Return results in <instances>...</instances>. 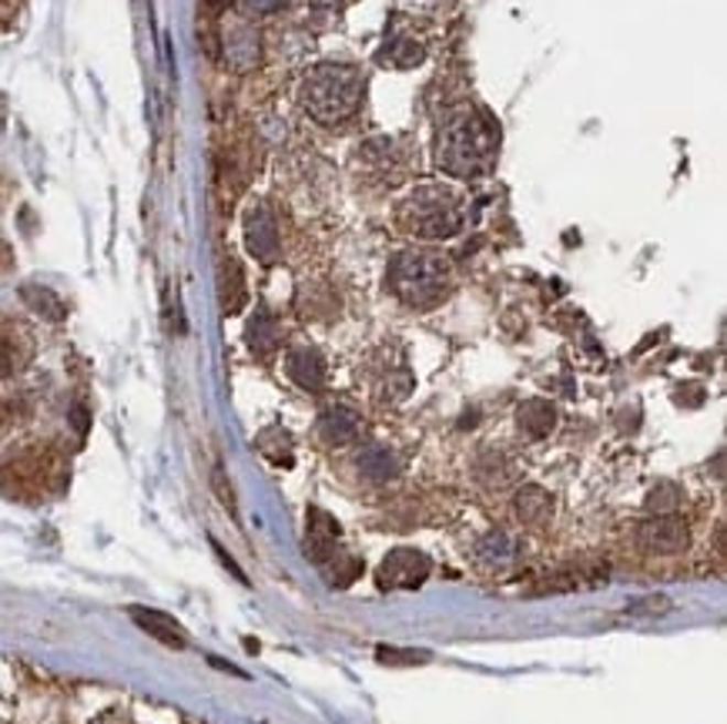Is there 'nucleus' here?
Here are the masks:
<instances>
[{"label": "nucleus", "instance_id": "1", "mask_svg": "<svg viewBox=\"0 0 727 724\" xmlns=\"http://www.w3.org/2000/svg\"><path fill=\"white\" fill-rule=\"evenodd\" d=\"M497 151V131L479 111H459L446 121L436 141L440 169L453 179H473L490 169Z\"/></svg>", "mask_w": 727, "mask_h": 724}, {"label": "nucleus", "instance_id": "2", "mask_svg": "<svg viewBox=\"0 0 727 724\" xmlns=\"http://www.w3.org/2000/svg\"><path fill=\"white\" fill-rule=\"evenodd\" d=\"M366 80L356 67L346 64H326L315 67L302 85V108L318 125H343L349 121L362 105Z\"/></svg>", "mask_w": 727, "mask_h": 724}, {"label": "nucleus", "instance_id": "3", "mask_svg": "<svg viewBox=\"0 0 727 724\" xmlns=\"http://www.w3.org/2000/svg\"><path fill=\"white\" fill-rule=\"evenodd\" d=\"M389 289L413 309H433L449 292V262L423 249L399 252L389 262Z\"/></svg>", "mask_w": 727, "mask_h": 724}, {"label": "nucleus", "instance_id": "4", "mask_svg": "<svg viewBox=\"0 0 727 724\" xmlns=\"http://www.w3.org/2000/svg\"><path fill=\"white\" fill-rule=\"evenodd\" d=\"M399 225L413 238L443 241L463 228V205L443 185H423L399 205Z\"/></svg>", "mask_w": 727, "mask_h": 724}, {"label": "nucleus", "instance_id": "5", "mask_svg": "<svg viewBox=\"0 0 727 724\" xmlns=\"http://www.w3.org/2000/svg\"><path fill=\"white\" fill-rule=\"evenodd\" d=\"M433 571V563L426 553L413 550V547H395L382 556L379 571H376V584L379 591H416L426 584Z\"/></svg>", "mask_w": 727, "mask_h": 724}, {"label": "nucleus", "instance_id": "6", "mask_svg": "<svg viewBox=\"0 0 727 724\" xmlns=\"http://www.w3.org/2000/svg\"><path fill=\"white\" fill-rule=\"evenodd\" d=\"M637 543L648 553H654V556H674V553L687 550L691 527L681 517H674V514L648 517L637 527Z\"/></svg>", "mask_w": 727, "mask_h": 724}, {"label": "nucleus", "instance_id": "7", "mask_svg": "<svg viewBox=\"0 0 727 724\" xmlns=\"http://www.w3.org/2000/svg\"><path fill=\"white\" fill-rule=\"evenodd\" d=\"M246 249L265 266H272L279 259V249H282L279 225H275V215L269 212V205H262V202H256L246 212Z\"/></svg>", "mask_w": 727, "mask_h": 724}, {"label": "nucleus", "instance_id": "8", "mask_svg": "<svg viewBox=\"0 0 727 724\" xmlns=\"http://www.w3.org/2000/svg\"><path fill=\"white\" fill-rule=\"evenodd\" d=\"M339 537H343V530H339V523H336L326 510H318V507L308 510L305 553H308L315 563H329V560L336 556V550H339Z\"/></svg>", "mask_w": 727, "mask_h": 724}, {"label": "nucleus", "instance_id": "9", "mask_svg": "<svg viewBox=\"0 0 727 724\" xmlns=\"http://www.w3.org/2000/svg\"><path fill=\"white\" fill-rule=\"evenodd\" d=\"M128 614H131V620H134L141 630H148L154 640L165 644V648L182 651L185 644H188V634H185L182 624H178L175 617H169V614H161V610H154V607H128Z\"/></svg>", "mask_w": 727, "mask_h": 724}, {"label": "nucleus", "instance_id": "10", "mask_svg": "<svg viewBox=\"0 0 727 724\" xmlns=\"http://www.w3.org/2000/svg\"><path fill=\"white\" fill-rule=\"evenodd\" d=\"M285 369H289V379L308 392H318L326 386V359L318 356V349L312 346H299L285 356Z\"/></svg>", "mask_w": 727, "mask_h": 724}, {"label": "nucleus", "instance_id": "11", "mask_svg": "<svg viewBox=\"0 0 727 724\" xmlns=\"http://www.w3.org/2000/svg\"><path fill=\"white\" fill-rule=\"evenodd\" d=\"M359 430H362L359 413H352L349 407H329L318 417V436L329 446H349L359 436Z\"/></svg>", "mask_w": 727, "mask_h": 724}, {"label": "nucleus", "instance_id": "12", "mask_svg": "<svg viewBox=\"0 0 727 724\" xmlns=\"http://www.w3.org/2000/svg\"><path fill=\"white\" fill-rule=\"evenodd\" d=\"M517 560V540L503 530H493L487 533L479 543H476V563L487 571H503Z\"/></svg>", "mask_w": 727, "mask_h": 724}, {"label": "nucleus", "instance_id": "13", "mask_svg": "<svg viewBox=\"0 0 727 724\" xmlns=\"http://www.w3.org/2000/svg\"><path fill=\"white\" fill-rule=\"evenodd\" d=\"M513 514L520 517V523L527 527H543L553 517V497L543 487H523L513 497Z\"/></svg>", "mask_w": 727, "mask_h": 724}, {"label": "nucleus", "instance_id": "14", "mask_svg": "<svg viewBox=\"0 0 727 724\" xmlns=\"http://www.w3.org/2000/svg\"><path fill=\"white\" fill-rule=\"evenodd\" d=\"M517 420H520V430L530 440H543L556 426V410H553V402H546V399H527L520 407V413H517Z\"/></svg>", "mask_w": 727, "mask_h": 724}, {"label": "nucleus", "instance_id": "15", "mask_svg": "<svg viewBox=\"0 0 727 724\" xmlns=\"http://www.w3.org/2000/svg\"><path fill=\"white\" fill-rule=\"evenodd\" d=\"M356 466H359V473H362L369 483H389V479L399 473V460H395V453L386 450V446H366V450L359 453Z\"/></svg>", "mask_w": 727, "mask_h": 724}, {"label": "nucleus", "instance_id": "16", "mask_svg": "<svg viewBox=\"0 0 727 724\" xmlns=\"http://www.w3.org/2000/svg\"><path fill=\"white\" fill-rule=\"evenodd\" d=\"M249 299V289H246V272L235 259H225V269H221V305H225V315H238L241 305Z\"/></svg>", "mask_w": 727, "mask_h": 724}, {"label": "nucleus", "instance_id": "17", "mask_svg": "<svg viewBox=\"0 0 727 724\" xmlns=\"http://www.w3.org/2000/svg\"><path fill=\"white\" fill-rule=\"evenodd\" d=\"M246 339H249V346H252L256 356H269V353L279 346V326H275V318L269 315V309H259V312L249 318Z\"/></svg>", "mask_w": 727, "mask_h": 724}, {"label": "nucleus", "instance_id": "18", "mask_svg": "<svg viewBox=\"0 0 727 724\" xmlns=\"http://www.w3.org/2000/svg\"><path fill=\"white\" fill-rule=\"evenodd\" d=\"M259 450H262V456H265L269 463H275V466H292V463H295L292 436H289L285 430H279V426H272V430H265V433L259 436Z\"/></svg>", "mask_w": 727, "mask_h": 724}, {"label": "nucleus", "instance_id": "19", "mask_svg": "<svg viewBox=\"0 0 727 724\" xmlns=\"http://www.w3.org/2000/svg\"><path fill=\"white\" fill-rule=\"evenodd\" d=\"M21 295H24V302H28L34 312H41L44 318H51V322L64 318V305H61V299H57L51 289H44V285H24Z\"/></svg>", "mask_w": 727, "mask_h": 724}, {"label": "nucleus", "instance_id": "20", "mask_svg": "<svg viewBox=\"0 0 727 724\" xmlns=\"http://www.w3.org/2000/svg\"><path fill=\"white\" fill-rule=\"evenodd\" d=\"M677 504H681V490L674 487V483H661V487L651 490V497H648V510H651V517L674 514Z\"/></svg>", "mask_w": 727, "mask_h": 724}, {"label": "nucleus", "instance_id": "21", "mask_svg": "<svg viewBox=\"0 0 727 724\" xmlns=\"http://www.w3.org/2000/svg\"><path fill=\"white\" fill-rule=\"evenodd\" d=\"M376 658H379V664H426L430 661V655L426 651H402V648H379L376 651Z\"/></svg>", "mask_w": 727, "mask_h": 724}, {"label": "nucleus", "instance_id": "22", "mask_svg": "<svg viewBox=\"0 0 727 724\" xmlns=\"http://www.w3.org/2000/svg\"><path fill=\"white\" fill-rule=\"evenodd\" d=\"M359 574H362V560L346 556V560H339V568H336V574H333V584H336V587H349Z\"/></svg>", "mask_w": 727, "mask_h": 724}, {"label": "nucleus", "instance_id": "23", "mask_svg": "<svg viewBox=\"0 0 727 724\" xmlns=\"http://www.w3.org/2000/svg\"><path fill=\"white\" fill-rule=\"evenodd\" d=\"M420 61H423V47L413 44V41H402V44L392 51V64H395V67H413V64H420Z\"/></svg>", "mask_w": 727, "mask_h": 724}, {"label": "nucleus", "instance_id": "24", "mask_svg": "<svg viewBox=\"0 0 727 724\" xmlns=\"http://www.w3.org/2000/svg\"><path fill=\"white\" fill-rule=\"evenodd\" d=\"M74 426L85 433L88 430V413H80V410H74Z\"/></svg>", "mask_w": 727, "mask_h": 724}, {"label": "nucleus", "instance_id": "25", "mask_svg": "<svg viewBox=\"0 0 727 724\" xmlns=\"http://www.w3.org/2000/svg\"><path fill=\"white\" fill-rule=\"evenodd\" d=\"M205 4H208L211 11H225V8L231 4V0H205Z\"/></svg>", "mask_w": 727, "mask_h": 724}, {"label": "nucleus", "instance_id": "26", "mask_svg": "<svg viewBox=\"0 0 727 724\" xmlns=\"http://www.w3.org/2000/svg\"><path fill=\"white\" fill-rule=\"evenodd\" d=\"M249 4H256V8H262V11H269V8H275L279 0H249Z\"/></svg>", "mask_w": 727, "mask_h": 724}]
</instances>
